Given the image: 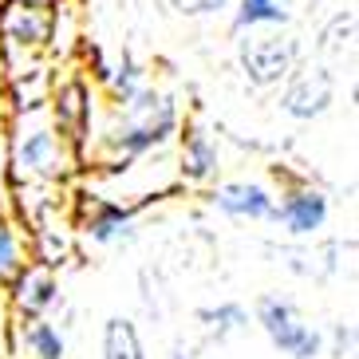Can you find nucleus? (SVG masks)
<instances>
[{"mask_svg": "<svg viewBox=\"0 0 359 359\" xmlns=\"http://www.w3.org/2000/svg\"><path fill=\"white\" fill-rule=\"evenodd\" d=\"M87 123H91V103H87V87L83 83H67L60 87L55 95V127L64 130L72 142L87 135Z\"/></svg>", "mask_w": 359, "mask_h": 359, "instance_id": "nucleus-11", "label": "nucleus"}, {"mask_svg": "<svg viewBox=\"0 0 359 359\" xmlns=\"http://www.w3.org/2000/svg\"><path fill=\"white\" fill-rule=\"evenodd\" d=\"M130 217H135V210H130V205H123V201H99L95 210L87 213L83 229H87V237H91V241L111 245V241H118V237H123V229L130 225Z\"/></svg>", "mask_w": 359, "mask_h": 359, "instance_id": "nucleus-12", "label": "nucleus"}, {"mask_svg": "<svg viewBox=\"0 0 359 359\" xmlns=\"http://www.w3.org/2000/svg\"><path fill=\"white\" fill-rule=\"evenodd\" d=\"M285 20H288L285 0H237L233 28L245 32V28H269V24H285Z\"/></svg>", "mask_w": 359, "mask_h": 359, "instance_id": "nucleus-14", "label": "nucleus"}, {"mask_svg": "<svg viewBox=\"0 0 359 359\" xmlns=\"http://www.w3.org/2000/svg\"><path fill=\"white\" fill-rule=\"evenodd\" d=\"M24 261L28 257H24V241H20V233H16V225L8 217H0V285H8L12 276L20 273Z\"/></svg>", "mask_w": 359, "mask_h": 359, "instance_id": "nucleus-16", "label": "nucleus"}, {"mask_svg": "<svg viewBox=\"0 0 359 359\" xmlns=\"http://www.w3.org/2000/svg\"><path fill=\"white\" fill-rule=\"evenodd\" d=\"M280 107L296 118H316L332 107V79L324 72H312V75H296L292 83L285 87L280 95Z\"/></svg>", "mask_w": 359, "mask_h": 359, "instance_id": "nucleus-9", "label": "nucleus"}, {"mask_svg": "<svg viewBox=\"0 0 359 359\" xmlns=\"http://www.w3.org/2000/svg\"><path fill=\"white\" fill-rule=\"evenodd\" d=\"M0 36L12 48H43L55 36V12L52 8H28V4H0Z\"/></svg>", "mask_w": 359, "mask_h": 359, "instance_id": "nucleus-7", "label": "nucleus"}, {"mask_svg": "<svg viewBox=\"0 0 359 359\" xmlns=\"http://www.w3.org/2000/svg\"><path fill=\"white\" fill-rule=\"evenodd\" d=\"M8 166L32 182H64L72 170V138L60 127H28L12 142Z\"/></svg>", "mask_w": 359, "mask_h": 359, "instance_id": "nucleus-2", "label": "nucleus"}, {"mask_svg": "<svg viewBox=\"0 0 359 359\" xmlns=\"http://www.w3.org/2000/svg\"><path fill=\"white\" fill-rule=\"evenodd\" d=\"M4 174H8V142L0 135V182H4Z\"/></svg>", "mask_w": 359, "mask_h": 359, "instance_id": "nucleus-21", "label": "nucleus"}, {"mask_svg": "<svg viewBox=\"0 0 359 359\" xmlns=\"http://www.w3.org/2000/svg\"><path fill=\"white\" fill-rule=\"evenodd\" d=\"M103 359H147L142 355V339H138L135 324L123 316L107 320L103 327Z\"/></svg>", "mask_w": 359, "mask_h": 359, "instance_id": "nucleus-13", "label": "nucleus"}, {"mask_svg": "<svg viewBox=\"0 0 359 359\" xmlns=\"http://www.w3.org/2000/svg\"><path fill=\"white\" fill-rule=\"evenodd\" d=\"M182 16H213V12H222L229 0H170Z\"/></svg>", "mask_w": 359, "mask_h": 359, "instance_id": "nucleus-19", "label": "nucleus"}, {"mask_svg": "<svg viewBox=\"0 0 359 359\" xmlns=\"http://www.w3.org/2000/svg\"><path fill=\"white\" fill-rule=\"evenodd\" d=\"M210 201L229 217H245V222H273L276 198L257 182H225L210 194Z\"/></svg>", "mask_w": 359, "mask_h": 359, "instance_id": "nucleus-8", "label": "nucleus"}, {"mask_svg": "<svg viewBox=\"0 0 359 359\" xmlns=\"http://www.w3.org/2000/svg\"><path fill=\"white\" fill-rule=\"evenodd\" d=\"M201 320L217 332V336H225V332H237V327L245 324V308L241 304H222V308H201Z\"/></svg>", "mask_w": 359, "mask_h": 359, "instance_id": "nucleus-18", "label": "nucleus"}, {"mask_svg": "<svg viewBox=\"0 0 359 359\" xmlns=\"http://www.w3.org/2000/svg\"><path fill=\"white\" fill-rule=\"evenodd\" d=\"M257 320H261L264 336L273 339L285 355H292V359H316L320 355V332L296 316V308L288 300H280V296H261Z\"/></svg>", "mask_w": 359, "mask_h": 359, "instance_id": "nucleus-3", "label": "nucleus"}, {"mask_svg": "<svg viewBox=\"0 0 359 359\" xmlns=\"http://www.w3.org/2000/svg\"><path fill=\"white\" fill-rule=\"evenodd\" d=\"M147 87V75H142V67H135L127 60V64L118 67L115 75H111V91H115V103H123V99H130V95H138Z\"/></svg>", "mask_w": 359, "mask_h": 359, "instance_id": "nucleus-17", "label": "nucleus"}, {"mask_svg": "<svg viewBox=\"0 0 359 359\" xmlns=\"http://www.w3.org/2000/svg\"><path fill=\"white\" fill-rule=\"evenodd\" d=\"M4 288H8L12 308H16V316H20V320L43 316V312L55 304V292H60L52 264H43V261H24L20 273L12 276Z\"/></svg>", "mask_w": 359, "mask_h": 359, "instance_id": "nucleus-5", "label": "nucleus"}, {"mask_svg": "<svg viewBox=\"0 0 359 359\" xmlns=\"http://www.w3.org/2000/svg\"><path fill=\"white\" fill-rule=\"evenodd\" d=\"M241 67L257 87H273L288 79L296 67V43L288 36H249L241 40Z\"/></svg>", "mask_w": 359, "mask_h": 359, "instance_id": "nucleus-4", "label": "nucleus"}, {"mask_svg": "<svg viewBox=\"0 0 359 359\" xmlns=\"http://www.w3.org/2000/svg\"><path fill=\"white\" fill-rule=\"evenodd\" d=\"M12 4H28V8H60V4H64V0H12Z\"/></svg>", "mask_w": 359, "mask_h": 359, "instance_id": "nucleus-20", "label": "nucleus"}, {"mask_svg": "<svg viewBox=\"0 0 359 359\" xmlns=\"http://www.w3.org/2000/svg\"><path fill=\"white\" fill-rule=\"evenodd\" d=\"M273 222H280L292 237H308V233L324 229V222H327V194L312 190V186H292V190L280 194Z\"/></svg>", "mask_w": 359, "mask_h": 359, "instance_id": "nucleus-6", "label": "nucleus"}, {"mask_svg": "<svg viewBox=\"0 0 359 359\" xmlns=\"http://www.w3.org/2000/svg\"><path fill=\"white\" fill-rule=\"evenodd\" d=\"M178 130V111L166 95L142 87L138 95L118 103V127L103 135L107 154L111 158H142L154 147H162L170 135Z\"/></svg>", "mask_w": 359, "mask_h": 359, "instance_id": "nucleus-1", "label": "nucleus"}, {"mask_svg": "<svg viewBox=\"0 0 359 359\" xmlns=\"http://www.w3.org/2000/svg\"><path fill=\"white\" fill-rule=\"evenodd\" d=\"M24 348L36 359H64V336L55 332L43 316L24 320Z\"/></svg>", "mask_w": 359, "mask_h": 359, "instance_id": "nucleus-15", "label": "nucleus"}, {"mask_svg": "<svg viewBox=\"0 0 359 359\" xmlns=\"http://www.w3.org/2000/svg\"><path fill=\"white\" fill-rule=\"evenodd\" d=\"M217 170V147L201 127H190L182 135V178L186 182H210Z\"/></svg>", "mask_w": 359, "mask_h": 359, "instance_id": "nucleus-10", "label": "nucleus"}]
</instances>
